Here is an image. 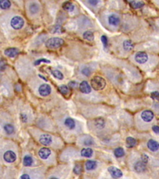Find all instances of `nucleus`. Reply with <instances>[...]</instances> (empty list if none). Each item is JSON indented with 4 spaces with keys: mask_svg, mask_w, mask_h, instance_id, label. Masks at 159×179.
<instances>
[{
    "mask_svg": "<svg viewBox=\"0 0 159 179\" xmlns=\"http://www.w3.org/2000/svg\"><path fill=\"white\" fill-rule=\"evenodd\" d=\"M80 154L82 157H84L86 158H90L93 155V149L91 148H84L82 149Z\"/></svg>",
    "mask_w": 159,
    "mask_h": 179,
    "instance_id": "obj_19",
    "label": "nucleus"
},
{
    "mask_svg": "<svg viewBox=\"0 0 159 179\" xmlns=\"http://www.w3.org/2000/svg\"><path fill=\"white\" fill-rule=\"evenodd\" d=\"M64 41L60 37H52L48 39L45 42V46L49 48H57L62 46Z\"/></svg>",
    "mask_w": 159,
    "mask_h": 179,
    "instance_id": "obj_2",
    "label": "nucleus"
},
{
    "mask_svg": "<svg viewBox=\"0 0 159 179\" xmlns=\"http://www.w3.org/2000/svg\"><path fill=\"white\" fill-rule=\"evenodd\" d=\"M108 172L111 176L115 178H119L123 176L122 171L116 167H109L108 168Z\"/></svg>",
    "mask_w": 159,
    "mask_h": 179,
    "instance_id": "obj_9",
    "label": "nucleus"
},
{
    "mask_svg": "<svg viewBox=\"0 0 159 179\" xmlns=\"http://www.w3.org/2000/svg\"><path fill=\"white\" fill-rule=\"evenodd\" d=\"M101 42L102 43H103V46H104V48H107L108 46V37L103 35L101 37Z\"/></svg>",
    "mask_w": 159,
    "mask_h": 179,
    "instance_id": "obj_34",
    "label": "nucleus"
},
{
    "mask_svg": "<svg viewBox=\"0 0 159 179\" xmlns=\"http://www.w3.org/2000/svg\"><path fill=\"white\" fill-rule=\"evenodd\" d=\"M83 145H92L94 144V141L91 137H85L84 140H83Z\"/></svg>",
    "mask_w": 159,
    "mask_h": 179,
    "instance_id": "obj_32",
    "label": "nucleus"
},
{
    "mask_svg": "<svg viewBox=\"0 0 159 179\" xmlns=\"http://www.w3.org/2000/svg\"><path fill=\"white\" fill-rule=\"evenodd\" d=\"M83 37L85 39H86L87 40H89V41L93 40L94 38L93 33L92 31H85L84 33H83Z\"/></svg>",
    "mask_w": 159,
    "mask_h": 179,
    "instance_id": "obj_26",
    "label": "nucleus"
},
{
    "mask_svg": "<svg viewBox=\"0 0 159 179\" xmlns=\"http://www.w3.org/2000/svg\"><path fill=\"white\" fill-rule=\"evenodd\" d=\"M135 61L139 65H144L149 61V55L146 52L144 51H139L135 54Z\"/></svg>",
    "mask_w": 159,
    "mask_h": 179,
    "instance_id": "obj_3",
    "label": "nucleus"
},
{
    "mask_svg": "<svg viewBox=\"0 0 159 179\" xmlns=\"http://www.w3.org/2000/svg\"><path fill=\"white\" fill-rule=\"evenodd\" d=\"M42 62H44V63H50V61H49V60L47 59H38L37 60V61L34 62V65H39L40 63Z\"/></svg>",
    "mask_w": 159,
    "mask_h": 179,
    "instance_id": "obj_37",
    "label": "nucleus"
},
{
    "mask_svg": "<svg viewBox=\"0 0 159 179\" xmlns=\"http://www.w3.org/2000/svg\"><path fill=\"white\" fill-rule=\"evenodd\" d=\"M146 164L141 161H138L135 164L134 169L138 173H142L146 170Z\"/></svg>",
    "mask_w": 159,
    "mask_h": 179,
    "instance_id": "obj_14",
    "label": "nucleus"
},
{
    "mask_svg": "<svg viewBox=\"0 0 159 179\" xmlns=\"http://www.w3.org/2000/svg\"><path fill=\"white\" fill-rule=\"evenodd\" d=\"M29 10L32 14H36L39 10V7L36 3H32L29 6Z\"/></svg>",
    "mask_w": 159,
    "mask_h": 179,
    "instance_id": "obj_30",
    "label": "nucleus"
},
{
    "mask_svg": "<svg viewBox=\"0 0 159 179\" xmlns=\"http://www.w3.org/2000/svg\"><path fill=\"white\" fill-rule=\"evenodd\" d=\"M77 85H78V83H77L76 81H70V83H69V87H71V88H75V87H77Z\"/></svg>",
    "mask_w": 159,
    "mask_h": 179,
    "instance_id": "obj_43",
    "label": "nucleus"
},
{
    "mask_svg": "<svg viewBox=\"0 0 159 179\" xmlns=\"http://www.w3.org/2000/svg\"><path fill=\"white\" fill-rule=\"evenodd\" d=\"M141 159H142V161L143 162H144L146 164H147V162H148V160H149V157L147 155L144 154L141 155Z\"/></svg>",
    "mask_w": 159,
    "mask_h": 179,
    "instance_id": "obj_40",
    "label": "nucleus"
},
{
    "mask_svg": "<svg viewBox=\"0 0 159 179\" xmlns=\"http://www.w3.org/2000/svg\"><path fill=\"white\" fill-rule=\"evenodd\" d=\"M39 77H40V78H44V80H45V81H47V79H46V78H45V77H43V76H41V75H39Z\"/></svg>",
    "mask_w": 159,
    "mask_h": 179,
    "instance_id": "obj_45",
    "label": "nucleus"
},
{
    "mask_svg": "<svg viewBox=\"0 0 159 179\" xmlns=\"http://www.w3.org/2000/svg\"><path fill=\"white\" fill-rule=\"evenodd\" d=\"M123 48L126 52H131L133 50L134 47V45L132 42V41L130 39H126L123 42Z\"/></svg>",
    "mask_w": 159,
    "mask_h": 179,
    "instance_id": "obj_13",
    "label": "nucleus"
},
{
    "mask_svg": "<svg viewBox=\"0 0 159 179\" xmlns=\"http://www.w3.org/2000/svg\"><path fill=\"white\" fill-rule=\"evenodd\" d=\"M114 154L116 157H122L124 155L125 152L122 147H118L115 149L114 151Z\"/></svg>",
    "mask_w": 159,
    "mask_h": 179,
    "instance_id": "obj_29",
    "label": "nucleus"
},
{
    "mask_svg": "<svg viewBox=\"0 0 159 179\" xmlns=\"http://www.w3.org/2000/svg\"><path fill=\"white\" fill-rule=\"evenodd\" d=\"M17 159L16 154L13 151H7L3 154V159L7 163H13Z\"/></svg>",
    "mask_w": 159,
    "mask_h": 179,
    "instance_id": "obj_6",
    "label": "nucleus"
},
{
    "mask_svg": "<svg viewBox=\"0 0 159 179\" xmlns=\"http://www.w3.org/2000/svg\"><path fill=\"white\" fill-rule=\"evenodd\" d=\"M11 3L8 0H1L0 1V7L2 9H6L10 7Z\"/></svg>",
    "mask_w": 159,
    "mask_h": 179,
    "instance_id": "obj_27",
    "label": "nucleus"
},
{
    "mask_svg": "<svg viewBox=\"0 0 159 179\" xmlns=\"http://www.w3.org/2000/svg\"><path fill=\"white\" fill-rule=\"evenodd\" d=\"M20 53V51L16 48H8L5 50V54L9 57H14Z\"/></svg>",
    "mask_w": 159,
    "mask_h": 179,
    "instance_id": "obj_15",
    "label": "nucleus"
},
{
    "mask_svg": "<svg viewBox=\"0 0 159 179\" xmlns=\"http://www.w3.org/2000/svg\"><path fill=\"white\" fill-rule=\"evenodd\" d=\"M39 142L42 145H49L52 143V137L48 134H43L39 137Z\"/></svg>",
    "mask_w": 159,
    "mask_h": 179,
    "instance_id": "obj_10",
    "label": "nucleus"
},
{
    "mask_svg": "<svg viewBox=\"0 0 159 179\" xmlns=\"http://www.w3.org/2000/svg\"><path fill=\"white\" fill-rule=\"evenodd\" d=\"M89 4H90L92 6H96L97 5L98 3H99V1H97V0H90V1H88Z\"/></svg>",
    "mask_w": 159,
    "mask_h": 179,
    "instance_id": "obj_42",
    "label": "nucleus"
},
{
    "mask_svg": "<svg viewBox=\"0 0 159 179\" xmlns=\"http://www.w3.org/2000/svg\"><path fill=\"white\" fill-rule=\"evenodd\" d=\"M51 154L52 152L51 151V149H49V148L47 147L41 148L38 152V154L39 156L40 157V158L43 160L47 159L49 157L51 156Z\"/></svg>",
    "mask_w": 159,
    "mask_h": 179,
    "instance_id": "obj_11",
    "label": "nucleus"
},
{
    "mask_svg": "<svg viewBox=\"0 0 159 179\" xmlns=\"http://www.w3.org/2000/svg\"><path fill=\"white\" fill-rule=\"evenodd\" d=\"M106 85V82L103 77L100 76L94 77L91 80V85L96 91L103 90Z\"/></svg>",
    "mask_w": 159,
    "mask_h": 179,
    "instance_id": "obj_1",
    "label": "nucleus"
},
{
    "mask_svg": "<svg viewBox=\"0 0 159 179\" xmlns=\"http://www.w3.org/2000/svg\"><path fill=\"white\" fill-rule=\"evenodd\" d=\"M85 167L87 170H93L97 167V162L94 160H88L85 163Z\"/></svg>",
    "mask_w": 159,
    "mask_h": 179,
    "instance_id": "obj_18",
    "label": "nucleus"
},
{
    "mask_svg": "<svg viewBox=\"0 0 159 179\" xmlns=\"http://www.w3.org/2000/svg\"><path fill=\"white\" fill-rule=\"evenodd\" d=\"M126 144L127 147H133L137 144V141L134 137H128L126 139Z\"/></svg>",
    "mask_w": 159,
    "mask_h": 179,
    "instance_id": "obj_25",
    "label": "nucleus"
},
{
    "mask_svg": "<svg viewBox=\"0 0 159 179\" xmlns=\"http://www.w3.org/2000/svg\"><path fill=\"white\" fill-rule=\"evenodd\" d=\"M147 147L151 151L156 152L159 149V143L154 139H150L147 143Z\"/></svg>",
    "mask_w": 159,
    "mask_h": 179,
    "instance_id": "obj_16",
    "label": "nucleus"
},
{
    "mask_svg": "<svg viewBox=\"0 0 159 179\" xmlns=\"http://www.w3.org/2000/svg\"><path fill=\"white\" fill-rule=\"evenodd\" d=\"M51 73L52 74V75L54 76L55 78H57V79L62 80L63 78V73L58 70H53L51 71Z\"/></svg>",
    "mask_w": 159,
    "mask_h": 179,
    "instance_id": "obj_28",
    "label": "nucleus"
},
{
    "mask_svg": "<svg viewBox=\"0 0 159 179\" xmlns=\"http://www.w3.org/2000/svg\"><path fill=\"white\" fill-rule=\"evenodd\" d=\"M64 124L68 129L70 130L74 129L76 127V122L73 119L71 118H67L64 121Z\"/></svg>",
    "mask_w": 159,
    "mask_h": 179,
    "instance_id": "obj_17",
    "label": "nucleus"
},
{
    "mask_svg": "<svg viewBox=\"0 0 159 179\" xmlns=\"http://www.w3.org/2000/svg\"><path fill=\"white\" fill-rule=\"evenodd\" d=\"M152 130L155 133L159 134V126H157V125L154 126L152 127Z\"/></svg>",
    "mask_w": 159,
    "mask_h": 179,
    "instance_id": "obj_44",
    "label": "nucleus"
},
{
    "mask_svg": "<svg viewBox=\"0 0 159 179\" xmlns=\"http://www.w3.org/2000/svg\"><path fill=\"white\" fill-rule=\"evenodd\" d=\"M24 24V21L20 16H14L11 21V26L14 29H20Z\"/></svg>",
    "mask_w": 159,
    "mask_h": 179,
    "instance_id": "obj_5",
    "label": "nucleus"
},
{
    "mask_svg": "<svg viewBox=\"0 0 159 179\" xmlns=\"http://www.w3.org/2000/svg\"><path fill=\"white\" fill-rule=\"evenodd\" d=\"M62 8L67 11H73L75 9V6L70 1H65L63 3Z\"/></svg>",
    "mask_w": 159,
    "mask_h": 179,
    "instance_id": "obj_22",
    "label": "nucleus"
},
{
    "mask_svg": "<svg viewBox=\"0 0 159 179\" xmlns=\"http://www.w3.org/2000/svg\"><path fill=\"white\" fill-rule=\"evenodd\" d=\"M73 172L75 174H80L82 172V167L80 165H76L73 169Z\"/></svg>",
    "mask_w": 159,
    "mask_h": 179,
    "instance_id": "obj_38",
    "label": "nucleus"
},
{
    "mask_svg": "<svg viewBox=\"0 0 159 179\" xmlns=\"http://www.w3.org/2000/svg\"><path fill=\"white\" fill-rule=\"evenodd\" d=\"M20 118H21V120L23 122H26L28 121V116H27V115L24 113L21 114Z\"/></svg>",
    "mask_w": 159,
    "mask_h": 179,
    "instance_id": "obj_39",
    "label": "nucleus"
},
{
    "mask_svg": "<svg viewBox=\"0 0 159 179\" xmlns=\"http://www.w3.org/2000/svg\"><path fill=\"white\" fill-rule=\"evenodd\" d=\"M141 118L144 122H149L153 120L154 118V114L151 110H144L142 112Z\"/></svg>",
    "mask_w": 159,
    "mask_h": 179,
    "instance_id": "obj_7",
    "label": "nucleus"
},
{
    "mask_svg": "<svg viewBox=\"0 0 159 179\" xmlns=\"http://www.w3.org/2000/svg\"><path fill=\"white\" fill-rule=\"evenodd\" d=\"M59 91L60 92V93H61V94L65 95L68 94V93H69V90L67 86L65 85H62L61 86H60V87H59Z\"/></svg>",
    "mask_w": 159,
    "mask_h": 179,
    "instance_id": "obj_31",
    "label": "nucleus"
},
{
    "mask_svg": "<svg viewBox=\"0 0 159 179\" xmlns=\"http://www.w3.org/2000/svg\"><path fill=\"white\" fill-rule=\"evenodd\" d=\"M150 97L152 100L159 101V92L157 91H154L152 92L150 94Z\"/></svg>",
    "mask_w": 159,
    "mask_h": 179,
    "instance_id": "obj_35",
    "label": "nucleus"
},
{
    "mask_svg": "<svg viewBox=\"0 0 159 179\" xmlns=\"http://www.w3.org/2000/svg\"><path fill=\"white\" fill-rule=\"evenodd\" d=\"M20 179H31V176L28 174H23L21 175V176L20 177Z\"/></svg>",
    "mask_w": 159,
    "mask_h": 179,
    "instance_id": "obj_41",
    "label": "nucleus"
},
{
    "mask_svg": "<svg viewBox=\"0 0 159 179\" xmlns=\"http://www.w3.org/2000/svg\"><path fill=\"white\" fill-rule=\"evenodd\" d=\"M3 129L4 130H5L6 133L7 134H9V135L13 134L14 133V131H15L14 126L11 124H6L5 126H4Z\"/></svg>",
    "mask_w": 159,
    "mask_h": 179,
    "instance_id": "obj_23",
    "label": "nucleus"
},
{
    "mask_svg": "<svg viewBox=\"0 0 159 179\" xmlns=\"http://www.w3.org/2000/svg\"><path fill=\"white\" fill-rule=\"evenodd\" d=\"M33 163V159L30 155H26L23 158V165L26 167L31 166Z\"/></svg>",
    "mask_w": 159,
    "mask_h": 179,
    "instance_id": "obj_24",
    "label": "nucleus"
},
{
    "mask_svg": "<svg viewBox=\"0 0 159 179\" xmlns=\"http://www.w3.org/2000/svg\"><path fill=\"white\" fill-rule=\"evenodd\" d=\"M79 88L81 92L83 93H85V94H88V93L92 92V88H91L90 85L86 81H83L80 84Z\"/></svg>",
    "mask_w": 159,
    "mask_h": 179,
    "instance_id": "obj_12",
    "label": "nucleus"
},
{
    "mask_svg": "<svg viewBox=\"0 0 159 179\" xmlns=\"http://www.w3.org/2000/svg\"><path fill=\"white\" fill-rule=\"evenodd\" d=\"M131 7L134 9H139L144 6V3L142 1H129Z\"/></svg>",
    "mask_w": 159,
    "mask_h": 179,
    "instance_id": "obj_21",
    "label": "nucleus"
},
{
    "mask_svg": "<svg viewBox=\"0 0 159 179\" xmlns=\"http://www.w3.org/2000/svg\"><path fill=\"white\" fill-rule=\"evenodd\" d=\"M49 179H58V178H56V177H52V178H49Z\"/></svg>",
    "mask_w": 159,
    "mask_h": 179,
    "instance_id": "obj_46",
    "label": "nucleus"
},
{
    "mask_svg": "<svg viewBox=\"0 0 159 179\" xmlns=\"http://www.w3.org/2000/svg\"><path fill=\"white\" fill-rule=\"evenodd\" d=\"M108 24L113 28H118L121 22V19L118 14L112 13L108 17Z\"/></svg>",
    "mask_w": 159,
    "mask_h": 179,
    "instance_id": "obj_4",
    "label": "nucleus"
},
{
    "mask_svg": "<svg viewBox=\"0 0 159 179\" xmlns=\"http://www.w3.org/2000/svg\"><path fill=\"white\" fill-rule=\"evenodd\" d=\"M6 62L3 60H0V72H3L6 69Z\"/></svg>",
    "mask_w": 159,
    "mask_h": 179,
    "instance_id": "obj_36",
    "label": "nucleus"
},
{
    "mask_svg": "<svg viewBox=\"0 0 159 179\" xmlns=\"http://www.w3.org/2000/svg\"><path fill=\"white\" fill-rule=\"evenodd\" d=\"M51 87L48 84H42L41 85L39 88V94L42 96H47L51 94Z\"/></svg>",
    "mask_w": 159,
    "mask_h": 179,
    "instance_id": "obj_8",
    "label": "nucleus"
},
{
    "mask_svg": "<svg viewBox=\"0 0 159 179\" xmlns=\"http://www.w3.org/2000/svg\"><path fill=\"white\" fill-rule=\"evenodd\" d=\"M82 73L86 77H90V75L92 74V70L88 67H85L82 69Z\"/></svg>",
    "mask_w": 159,
    "mask_h": 179,
    "instance_id": "obj_33",
    "label": "nucleus"
},
{
    "mask_svg": "<svg viewBox=\"0 0 159 179\" xmlns=\"http://www.w3.org/2000/svg\"><path fill=\"white\" fill-rule=\"evenodd\" d=\"M94 125L98 129H102L104 128L105 126V121L103 118H99L96 119L94 120Z\"/></svg>",
    "mask_w": 159,
    "mask_h": 179,
    "instance_id": "obj_20",
    "label": "nucleus"
}]
</instances>
